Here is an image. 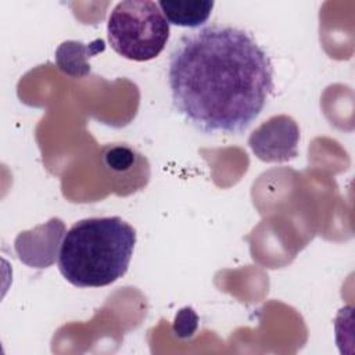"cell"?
<instances>
[{
    "label": "cell",
    "instance_id": "6da1fadb",
    "mask_svg": "<svg viewBox=\"0 0 355 355\" xmlns=\"http://www.w3.org/2000/svg\"><path fill=\"white\" fill-rule=\"evenodd\" d=\"M179 115L205 135H239L273 90V65L255 37L237 26L208 25L180 37L168 60Z\"/></svg>",
    "mask_w": 355,
    "mask_h": 355
},
{
    "label": "cell",
    "instance_id": "ba28073f",
    "mask_svg": "<svg viewBox=\"0 0 355 355\" xmlns=\"http://www.w3.org/2000/svg\"><path fill=\"white\" fill-rule=\"evenodd\" d=\"M103 164L112 175H126L137 166L148 165L136 150L126 144H112L103 148Z\"/></svg>",
    "mask_w": 355,
    "mask_h": 355
},
{
    "label": "cell",
    "instance_id": "277c9868",
    "mask_svg": "<svg viewBox=\"0 0 355 355\" xmlns=\"http://www.w3.org/2000/svg\"><path fill=\"white\" fill-rule=\"evenodd\" d=\"M300 128L288 115H275L248 137L254 155L263 162H287L298 155Z\"/></svg>",
    "mask_w": 355,
    "mask_h": 355
},
{
    "label": "cell",
    "instance_id": "52a82bcc",
    "mask_svg": "<svg viewBox=\"0 0 355 355\" xmlns=\"http://www.w3.org/2000/svg\"><path fill=\"white\" fill-rule=\"evenodd\" d=\"M157 4L169 24L183 28L204 25L215 6L212 0H161Z\"/></svg>",
    "mask_w": 355,
    "mask_h": 355
},
{
    "label": "cell",
    "instance_id": "8992f818",
    "mask_svg": "<svg viewBox=\"0 0 355 355\" xmlns=\"http://www.w3.org/2000/svg\"><path fill=\"white\" fill-rule=\"evenodd\" d=\"M105 50V42L96 39L90 43L78 40L62 42L55 50V65L61 72L72 78H83L90 73L89 58L103 53Z\"/></svg>",
    "mask_w": 355,
    "mask_h": 355
},
{
    "label": "cell",
    "instance_id": "5b68a950",
    "mask_svg": "<svg viewBox=\"0 0 355 355\" xmlns=\"http://www.w3.org/2000/svg\"><path fill=\"white\" fill-rule=\"evenodd\" d=\"M65 226L61 219L51 218L29 232H22L15 239L18 258L31 268H47L55 261L58 247L64 239Z\"/></svg>",
    "mask_w": 355,
    "mask_h": 355
},
{
    "label": "cell",
    "instance_id": "9c48e42d",
    "mask_svg": "<svg viewBox=\"0 0 355 355\" xmlns=\"http://www.w3.org/2000/svg\"><path fill=\"white\" fill-rule=\"evenodd\" d=\"M172 327L179 338H189L198 329V316L191 306H184L175 315Z\"/></svg>",
    "mask_w": 355,
    "mask_h": 355
},
{
    "label": "cell",
    "instance_id": "3957f363",
    "mask_svg": "<svg viewBox=\"0 0 355 355\" xmlns=\"http://www.w3.org/2000/svg\"><path fill=\"white\" fill-rule=\"evenodd\" d=\"M169 22L151 0L119 1L107 22L111 47L123 58L150 61L161 54L169 40Z\"/></svg>",
    "mask_w": 355,
    "mask_h": 355
},
{
    "label": "cell",
    "instance_id": "7a4b0ae2",
    "mask_svg": "<svg viewBox=\"0 0 355 355\" xmlns=\"http://www.w3.org/2000/svg\"><path fill=\"white\" fill-rule=\"evenodd\" d=\"M135 244V227L119 216L82 219L62 239L58 269L76 287H104L126 273Z\"/></svg>",
    "mask_w": 355,
    "mask_h": 355
}]
</instances>
